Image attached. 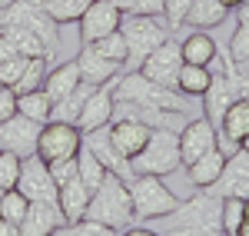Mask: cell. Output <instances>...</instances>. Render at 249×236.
<instances>
[{
	"label": "cell",
	"mask_w": 249,
	"mask_h": 236,
	"mask_svg": "<svg viewBox=\"0 0 249 236\" xmlns=\"http://www.w3.org/2000/svg\"><path fill=\"white\" fill-rule=\"evenodd\" d=\"M223 236H226V233H223Z\"/></svg>",
	"instance_id": "91938a15"
},
{
	"label": "cell",
	"mask_w": 249,
	"mask_h": 236,
	"mask_svg": "<svg viewBox=\"0 0 249 236\" xmlns=\"http://www.w3.org/2000/svg\"><path fill=\"white\" fill-rule=\"evenodd\" d=\"M17 190L30 200V203H57V193H60V186L53 183V177H50V166H47L37 153L23 160Z\"/></svg>",
	"instance_id": "30bf717a"
},
{
	"label": "cell",
	"mask_w": 249,
	"mask_h": 236,
	"mask_svg": "<svg viewBox=\"0 0 249 236\" xmlns=\"http://www.w3.org/2000/svg\"><path fill=\"white\" fill-rule=\"evenodd\" d=\"M223 166H226V153L210 150V153H203L196 163H190V166H186V177H190V183L196 186V190H210L213 183L219 180Z\"/></svg>",
	"instance_id": "cb8c5ba5"
},
{
	"label": "cell",
	"mask_w": 249,
	"mask_h": 236,
	"mask_svg": "<svg viewBox=\"0 0 249 236\" xmlns=\"http://www.w3.org/2000/svg\"><path fill=\"white\" fill-rule=\"evenodd\" d=\"M163 236H223V230H210V226H170Z\"/></svg>",
	"instance_id": "f6af8a7d"
},
{
	"label": "cell",
	"mask_w": 249,
	"mask_h": 236,
	"mask_svg": "<svg viewBox=\"0 0 249 236\" xmlns=\"http://www.w3.org/2000/svg\"><path fill=\"white\" fill-rule=\"evenodd\" d=\"M126 186H130L136 223L170 217L173 210L179 206V197L163 183V177H153V173H133V180H126Z\"/></svg>",
	"instance_id": "7a4b0ae2"
},
{
	"label": "cell",
	"mask_w": 249,
	"mask_h": 236,
	"mask_svg": "<svg viewBox=\"0 0 249 236\" xmlns=\"http://www.w3.org/2000/svg\"><path fill=\"white\" fill-rule=\"evenodd\" d=\"M243 150H249V137H246V140H243Z\"/></svg>",
	"instance_id": "9f6ffc18"
},
{
	"label": "cell",
	"mask_w": 249,
	"mask_h": 236,
	"mask_svg": "<svg viewBox=\"0 0 249 236\" xmlns=\"http://www.w3.org/2000/svg\"><path fill=\"white\" fill-rule=\"evenodd\" d=\"M210 83H213V67H196V63H183V67H179L176 90H179L183 97H203Z\"/></svg>",
	"instance_id": "4316f807"
},
{
	"label": "cell",
	"mask_w": 249,
	"mask_h": 236,
	"mask_svg": "<svg viewBox=\"0 0 249 236\" xmlns=\"http://www.w3.org/2000/svg\"><path fill=\"white\" fill-rule=\"evenodd\" d=\"M123 17H160L163 0H113Z\"/></svg>",
	"instance_id": "8d00e7d4"
},
{
	"label": "cell",
	"mask_w": 249,
	"mask_h": 236,
	"mask_svg": "<svg viewBox=\"0 0 249 236\" xmlns=\"http://www.w3.org/2000/svg\"><path fill=\"white\" fill-rule=\"evenodd\" d=\"M14 57H20L17 47H14V40L7 37V34H0V63H7V60H14Z\"/></svg>",
	"instance_id": "bcb514c9"
},
{
	"label": "cell",
	"mask_w": 249,
	"mask_h": 236,
	"mask_svg": "<svg viewBox=\"0 0 249 236\" xmlns=\"http://www.w3.org/2000/svg\"><path fill=\"white\" fill-rule=\"evenodd\" d=\"M243 213H246V219H249V197L243 200Z\"/></svg>",
	"instance_id": "db71d44e"
},
{
	"label": "cell",
	"mask_w": 249,
	"mask_h": 236,
	"mask_svg": "<svg viewBox=\"0 0 249 236\" xmlns=\"http://www.w3.org/2000/svg\"><path fill=\"white\" fill-rule=\"evenodd\" d=\"M223 3H226L230 10H236V7H239V3H246V0H223Z\"/></svg>",
	"instance_id": "f5cc1de1"
},
{
	"label": "cell",
	"mask_w": 249,
	"mask_h": 236,
	"mask_svg": "<svg viewBox=\"0 0 249 236\" xmlns=\"http://www.w3.org/2000/svg\"><path fill=\"white\" fill-rule=\"evenodd\" d=\"M0 87H3V77H0Z\"/></svg>",
	"instance_id": "6f0895ef"
},
{
	"label": "cell",
	"mask_w": 249,
	"mask_h": 236,
	"mask_svg": "<svg viewBox=\"0 0 249 236\" xmlns=\"http://www.w3.org/2000/svg\"><path fill=\"white\" fill-rule=\"evenodd\" d=\"M93 93V83H80L73 93H67L63 100H57L53 103V113H50V120H63V123H77L80 120V110H83V103H87V97Z\"/></svg>",
	"instance_id": "83f0119b"
},
{
	"label": "cell",
	"mask_w": 249,
	"mask_h": 236,
	"mask_svg": "<svg viewBox=\"0 0 249 236\" xmlns=\"http://www.w3.org/2000/svg\"><path fill=\"white\" fill-rule=\"evenodd\" d=\"M47 73H50V57H27V67H23L20 80L14 83L17 97H20V93H30V90H43Z\"/></svg>",
	"instance_id": "f546056e"
},
{
	"label": "cell",
	"mask_w": 249,
	"mask_h": 236,
	"mask_svg": "<svg viewBox=\"0 0 249 236\" xmlns=\"http://www.w3.org/2000/svg\"><path fill=\"white\" fill-rule=\"evenodd\" d=\"M190 3L193 0H163V17H166V27H170V30H176V27L186 23Z\"/></svg>",
	"instance_id": "ab89813d"
},
{
	"label": "cell",
	"mask_w": 249,
	"mask_h": 236,
	"mask_svg": "<svg viewBox=\"0 0 249 236\" xmlns=\"http://www.w3.org/2000/svg\"><path fill=\"white\" fill-rule=\"evenodd\" d=\"M236 73H243V77H249V60H243V63H236Z\"/></svg>",
	"instance_id": "816d5d0a"
},
{
	"label": "cell",
	"mask_w": 249,
	"mask_h": 236,
	"mask_svg": "<svg viewBox=\"0 0 249 236\" xmlns=\"http://www.w3.org/2000/svg\"><path fill=\"white\" fill-rule=\"evenodd\" d=\"M80 83V67L77 60H67V63H60V67H50V73H47V80H43V93L53 100H63L67 93H73Z\"/></svg>",
	"instance_id": "603a6c76"
},
{
	"label": "cell",
	"mask_w": 249,
	"mask_h": 236,
	"mask_svg": "<svg viewBox=\"0 0 249 236\" xmlns=\"http://www.w3.org/2000/svg\"><path fill=\"white\" fill-rule=\"evenodd\" d=\"M57 226H63V213L57 203H30L20 223V236H50Z\"/></svg>",
	"instance_id": "44dd1931"
},
{
	"label": "cell",
	"mask_w": 249,
	"mask_h": 236,
	"mask_svg": "<svg viewBox=\"0 0 249 236\" xmlns=\"http://www.w3.org/2000/svg\"><path fill=\"white\" fill-rule=\"evenodd\" d=\"M216 133L243 146V140L249 137V100H236V103H232L230 110L223 113L219 127H216Z\"/></svg>",
	"instance_id": "484cf974"
},
{
	"label": "cell",
	"mask_w": 249,
	"mask_h": 236,
	"mask_svg": "<svg viewBox=\"0 0 249 236\" xmlns=\"http://www.w3.org/2000/svg\"><path fill=\"white\" fill-rule=\"evenodd\" d=\"M23 67H27V57H14V60H7V63H0V77H3V83L14 87V83L20 80V73H23Z\"/></svg>",
	"instance_id": "ee69618b"
},
{
	"label": "cell",
	"mask_w": 249,
	"mask_h": 236,
	"mask_svg": "<svg viewBox=\"0 0 249 236\" xmlns=\"http://www.w3.org/2000/svg\"><path fill=\"white\" fill-rule=\"evenodd\" d=\"M232 236H249V219H243V223H239V230H236Z\"/></svg>",
	"instance_id": "f907efd6"
},
{
	"label": "cell",
	"mask_w": 249,
	"mask_h": 236,
	"mask_svg": "<svg viewBox=\"0 0 249 236\" xmlns=\"http://www.w3.org/2000/svg\"><path fill=\"white\" fill-rule=\"evenodd\" d=\"M183 166L179 160V133L173 130H153L146 146L130 160L133 173H153V177H170Z\"/></svg>",
	"instance_id": "277c9868"
},
{
	"label": "cell",
	"mask_w": 249,
	"mask_h": 236,
	"mask_svg": "<svg viewBox=\"0 0 249 236\" xmlns=\"http://www.w3.org/2000/svg\"><path fill=\"white\" fill-rule=\"evenodd\" d=\"M20 166H23V160H20L17 153L0 150V190H14V186H17Z\"/></svg>",
	"instance_id": "f35d334b"
},
{
	"label": "cell",
	"mask_w": 249,
	"mask_h": 236,
	"mask_svg": "<svg viewBox=\"0 0 249 236\" xmlns=\"http://www.w3.org/2000/svg\"><path fill=\"white\" fill-rule=\"evenodd\" d=\"M0 34H7V37L14 40V47H17L20 57H50L47 43H43L34 30H23V27H0Z\"/></svg>",
	"instance_id": "4dcf8cb0"
},
{
	"label": "cell",
	"mask_w": 249,
	"mask_h": 236,
	"mask_svg": "<svg viewBox=\"0 0 249 236\" xmlns=\"http://www.w3.org/2000/svg\"><path fill=\"white\" fill-rule=\"evenodd\" d=\"M210 150H216V127L206 117L186 120V127L179 130V160L190 166Z\"/></svg>",
	"instance_id": "5bb4252c"
},
{
	"label": "cell",
	"mask_w": 249,
	"mask_h": 236,
	"mask_svg": "<svg viewBox=\"0 0 249 236\" xmlns=\"http://www.w3.org/2000/svg\"><path fill=\"white\" fill-rule=\"evenodd\" d=\"M77 67H80V80H83V83H93V87H100V83H107V80L120 77V70H123L120 63L100 57V54L93 50V43H80Z\"/></svg>",
	"instance_id": "d6986e66"
},
{
	"label": "cell",
	"mask_w": 249,
	"mask_h": 236,
	"mask_svg": "<svg viewBox=\"0 0 249 236\" xmlns=\"http://www.w3.org/2000/svg\"><path fill=\"white\" fill-rule=\"evenodd\" d=\"M40 3H43L47 17L53 20L57 27H63V23H80L83 10H87L93 0H40Z\"/></svg>",
	"instance_id": "f1b7e54d"
},
{
	"label": "cell",
	"mask_w": 249,
	"mask_h": 236,
	"mask_svg": "<svg viewBox=\"0 0 249 236\" xmlns=\"http://www.w3.org/2000/svg\"><path fill=\"white\" fill-rule=\"evenodd\" d=\"M0 197H3V190H0Z\"/></svg>",
	"instance_id": "680465c9"
},
{
	"label": "cell",
	"mask_w": 249,
	"mask_h": 236,
	"mask_svg": "<svg viewBox=\"0 0 249 236\" xmlns=\"http://www.w3.org/2000/svg\"><path fill=\"white\" fill-rule=\"evenodd\" d=\"M0 27H23V30H34V34L47 43L50 57L60 54V30H57V23L47 17V10H43L40 0H14L7 10H0Z\"/></svg>",
	"instance_id": "8992f818"
},
{
	"label": "cell",
	"mask_w": 249,
	"mask_h": 236,
	"mask_svg": "<svg viewBox=\"0 0 249 236\" xmlns=\"http://www.w3.org/2000/svg\"><path fill=\"white\" fill-rule=\"evenodd\" d=\"M83 219H96V223L110 226V230H116V233H123L126 226H133L136 217H133V200H130L126 180L116 177V173H107L103 186L93 190L90 206H87V217Z\"/></svg>",
	"instance_id": "6da1fadb"
},
{
	"label": "cell",
	"mask_w": 249,
	"mask_h": 236,
	"mask_svg": "<svg viewBox=\"0 0 249 236\" xmlns=\"http://www.w3.org/2000/svg\"><path fill=\"white\" fill-rule=\"evenodd\" d=\"M120 236H160V233H153V230H146V226H136V223H133V226H126V230H123Z\"/></svg>",
	"instance_id": "c3c4849f"
},
{
	"label": "cell",
	"mask_w": 249,
	"mask_h": 236,
	"mask_svg": "<svg viewBox=\"0 0 249 236\" xmlns=\"http://www.w3.org/2000/svg\"><path fill=\"white\" fill-rule=\"evenodd\" d=\"M77 157H80V153H77ZM77 157L60 160V163H47V166H50V177H53V183H57V186H63L67 180H73L80 173V160Z\"/></svg>",
	"instance_id": "b9f144b4"
},
{
	"label": "cell",
	"mask_w": 249,
	"mask_h": 236,
	"mask_svg": "<svg viewBox=\"0 0 249 236\" xmlns=\"http://www.w3.org/2000/svg\"><path fill=\"white\" fill-rule=\"evenodd\" d=\"M0 236H20V226H14V223H7L0 217Z\"/></svg>",
	"instance_id": "681fc988"
},
{
	"label": "cell",
	"mask_w": 249,
	"mask_h": 236,
	"mask_svg": "<svg viewBox=\"0 0 249 236\" xmlns=\"http://www.w3.org/2000/svg\"><path fill=\"white\" fill-rule=\"evenodd\" d=\"M17 113L37 120V123H47L50 113H53V100L47 97L43 90H30V93H20L17 97Z\"/></svg>",
	"instance_id": "1f68e13d"
},
{
	"label": "cell",
	"mask_w": 249,
	"mask_h": 236,
	"mask_svg": "<svg viewBox=\"0 0 249 236\" xmlns=\"http://www.w3.org/2000/svg\"><path fill=\"white\" fill-rule=\"evenodd\" d=\"M77 160H80V173H77V177L87 183V190H90V193H93V190H100L110 170H107V166H103V163H100V160H96L87 146H80V157Z\"/></svg>",
	"instance_id": "d6a6232c"
},
{
	"label": "cell",
	"mask_w": 249,
	"mask_h": 236,
	"mask_svg": "<svg viewBox=\"0 0 249 236\" xmlns=\"http://www.w3.org/2000/svg\"><path fill=\"white\" fill-rule=\"evenodd\" d=\"M113 80H107V83H100V87H93V93L87 97V103H83V110H80V133H90V130H100V127H107V123H113Z\"/></svg>",
	"instance_id": "4fadbf2b"
},
{
	"label": "cell",
	"mask_w": 249,
	"mask_h": 236,
	"mask_svg": "<svg viewBox=\"0 0 249 236\" xmlns=\"http://www.w3.org/2000/svg\"><path fill=\"white\" fill-rule=\"evenodd\" d=\"M223 197H216L213 190H199L190 200H179V206L173 210V226H210V230H223Z\"/></svg>",
	"instance_id": "ba28073f"
},
{
	"label": "cell",
	"mask_w": 249,
	"mask_h": 236,
	"mask_svg": "<svg viewBox=\"0 0 249 236\" xmlns=\"http://www.w3.org/2000/svg\"><path fill=\"white\" fill-rule=\"evenodd\" d=\"M113 100H130V103L156 107V110H183V93L179 90L163 87V83H153L150 77H143L140 70H130V73H120L116 77Z\"/></svg>",
	"instance_id": "3957f363"
},
{
	"label": "cell",
	"mask_w": 249,
	"mask_h": 236,
	"mask_svg": "<svg viewBox=\"0 0 249 236\" xmlns=\"http://www.w3.org/2000/svg\"><path fill=\"white\" fill-rule=\"evenodd\" d=\"M83 146L93 153L110 173H116V177L123 180H133V170H130V160H123L120 153H116L113 140H110V123L107 127H100V130H90V133H83Z\"/></svg>",
	"instance_id": "e0dca14e"
},
{
	"label": "cell",
	"mask_w": 249,
	"mask_h": 236,
	"mask_svg": "<svg viewBox=\"0 0 249 236\" xmlns=\"http://www.w3.org/2000/svg\"><path fill=\"white\" fill-rule=\"evenodd\" d=\"M183 47V63H196V67H213L219 60V47L206 30H193L179 40Z\"/></svg>",
	"instance_id": "7402d4cb"
},
{
	"label": "cell",
	"mask_w": 249,
	"mask_h": 236,
	"mask_svg": "<svg viewBox=\"0 0 249 236\" xmlns=\"http://www.w3.org/2000/svg\"><path fill=\"white\" fill-rule=\"evenodd\" d=\"M50 236H120V233L110 230V226H103V223H96V219H77V223L57 226Z\"/></svg>",
	"instance_id": "d590c367"
},
{
	"label": "cell",
	"mask_w": 249,
	"mask_h": 236,
	"mask_svg": "<svg viewBox=\"0 0 249 236\" xmlns=\"http://www.w3.org/2000/svg\"><path fill=\"white\" fill-rule=\"evenodd\" d=\"M150 127H143V123H136V120H113L110 123V140H113L116 153L123 160H133L143 146H146V140H150Z\"/></svg>",
	"instance_id": "ac0fdd59"
},
{
	"label": "cell",
	"mask_w": 249,
	"mask_h": 236,
	"mask_svg": "<svg viewBox=\"0 0 249 236\" xmlns=\"http://www.w3.org/2000/svg\"><path fill=\"white\" fill-rule=\"evenodd\" d=\"M14 113H17V90L3 83V87H0V123L10 120Z\"/></svg>",
	"instance_id": "7bdbcfd3"
},
{
	"label": "cell",
	"mask_w": 249,
	"mask_h": 236,
	"mask_svg": "<svg viewBox=\"0 0 249 236\" xmlns=\"http://www.w3.org/2000/svg\"><path fill=\"white\" fill-rule=\"evenodd\" d=\"M27 210H30V200L23 197L17 186H14V190H3V197H0V217L7 219V223L20 226L23 217H27Z\"/></svg>",
	"instance_id": "836d02e7"
},
{
	"label": "cell",
	"mask_w": 249,
	"mask_h": 236,
	"mask_svg": "<svg viewBox=\"0 0 249 236\" xmlns=\"http://www.w3.org/2000/svg\"><path fill=\"white\" fill-rule=\"evenodd\" d=\"M10 3H14V0H0V10H7V7H10Z\"/></svg>",
	"instance_id": "11a10c76"
},
{
	"label": "cell",
	"mask_w": 249,
	"mask_h": 236,
	"mask_svg": "<svg viewBox=\"0 0 249 236\" xmlns=\"http://www.w3.org/2000/svg\"><path fill=\"white\" fill-rule=\"evenodd\" d=\"M226 17H230V7L223 0H193L190 14H186V23H190L193 30H213Z\"/></svg>",
	"instance_id": "d4e9b609"
},
{
	"label": "cell",
	"mask_w": 249,
	"mask_h": 236,
	"mask_svg": "<svg viewBox=\"0 0 249 236\" xmlns=\"http://www.w3.org/2000/svg\"><path fill=\"white\" fill-rule=\"evenodd\" d=\"M90 197H93V193L87 190V183L80 177L67 180V183L60 186V193H57V206H60V213H63V223H77V219L87 217Z\"/></svg>",
	"instance_id": "ffe728a7"
},
{
	"label": "cell",
	"mask_w": 249,
	"mask_h": 236,
	"mask_svg": "<svg viewBox=\"0 0 249 236\" xmlns=\"http://www.w3.org/2000/svg\"><path fill=\"white\" fill-rule=\"evenodd\" d=\"M239 97V90H236V83H232V77L226 73V70H213V83L206 87V93H203V117L210 120L213 127H219V120H223V113L230 110Z\"/></svg>",
	"instance_id": "9a60e30c"
},
{
	"label": "cell",
	"mask_w": 249,
	"mask_h": 236,
	"mask_svg": "<svg viewBox=\"0 0 249 236\" xmlns=\"http://www.w3.org/2000/svg\"><path fill=\"white\" fill-rule=\"evenodd\" d=\"M210 190L216 197H249V150L239 146L232 157H226V166Z\"/></svg>",
	"instance_id": "2e32d148"
},
{
	"label": "cell",
	"mask_w": 249,
	"mask_h": 236,
	"mask_svg": "<svg viewBox=\"0 0 249 236\" xmlns=\"http://www.w3.org/2000/svg\"><path fill=\"white\" fill-rule=\"evenodd\" d=\"M179 67H183V47H179V37L170 34V37L163 40L153 54L136 67V70H140L143 77H150L153 83H163V87H173V90H176Z\"/></svg>",
	"instance_id": "9c48e42d"
},
{
	"label": "cell",
	"mask_w": 249,
	"mask_h": 236,
	"mask_svg": "<svg viewBox=\"0 0 249 236\" xmlns=\"http://www.w3.org/2000/svg\"><path fill=\"white\" fill-rule=\"evenodd\" d=\"M83 146V133H80L77 123H63V120H47L40 127L37 137V157L43 163H60V160H70L80 153Z\"/></svg>",
	"instance_id": "52a82bcc"
},
{
	"label": "cell",
	"mask_w": 249,
	"mask_h": 236,
	"mask_svg": "<svg viewBox=\"0 0 249 236\" xmlns=\"http://www.w3.org/2000/svg\"><path fill=\"white\" fill-rule=\"evenodd\" d=\"M226 54H230L232 63H243V60H249V27H236V34H232L230 47H226Z\"/></svg>",
	"instance_id": "60d3db41"
},
{
	"label": "cell",
	"mask_w": 249,
	"mask_h": 236,
	"mask_svg": "<svg viewBox=\"0 0 249 236\" xmlns=\"http://www.w3.org/2000/svg\"><path fill=\"white\" fill-rule=\"evenodd\" d=\"M219 219H223V233L226 236L236 233L239 223L246 219V213H243V197H223V213H219Z\"/></svg>",
	"instance_id": "74e56055"
},
{
	"label": "cell",
	"mask_w": 249,
	"mask_h": 236,
	"mask_svg": "<svg viewBox=\"0 0 249 236\" xmlns=\"http://www.w3.org/2000/svg\"><path fill=\"white\" fill-rule=\"evenodd\" d=\"M40 127H43V123L23 117V113H14L10 120H3V123H0V150L17 153L20 160L34 157V153H37Z\"/></svg>",
	"instance_id": "8fae6325"
},
{
	"label": "cell",
	"mask_w": 249,
	"mask_h": 236,
	"mask_svg": "<svg viewBox=\"0 0 249 236\" xmlns=\"http://www.w3.org/2000/svg\"><path fill=\"white\" fill-rule=\"evenodd\" d=\"M236 27H249V0L236 7Z\"/></svg>",
	"instance_id": "7dc6e473"
},
{
	"label": "cell",
	"mask_w": 249,
	"mask_h": 236,
	"mask_svg": "<svg viewBox=\"0 0 249 236\" xmlns=\"http://www.w3.org/2000/svg\"><path fill=\"white\" fill-rule=\"evenodd\" d=\"M120 23H123V14L113 0H93L80 17V43H93V40L113 34L120 30Z\"/></svg>",
	"instance_id": "7c38bea8"
},
{
	"label": "cell",
	"mask_w": 249,
	"mask_h": 236,
	"mask_svg": "<svg viewBox=\"0 0 249 236\" xmlns=\"http://www.w3.org/2000/svg\"><path fill=\"white\" fill-rule=\"evenodd\" d=\"M120 34L126 40V67L136 70L163 40L170 37V27L160 23V17H123Z\"/></svg>",
	"instance_id": "5b68a950"
},
{
	"label": "cell",
	"mask_w": 249,
	"mask_h": 236,
	"mask_svg": "<svg viewBox=\"0 0 249 236\" xmlns=\"http://www.w3.org/2000/svg\"><path fill=\"white\" fill-rule=\"evenodd\" d=\"M93 50L100 54V57L113 60V63H120V67H126V40H123L120 30H113V34H107V37L93 40Z\"/></svg>",
	"instance_id": "e575fe53"
}]
</instances>
